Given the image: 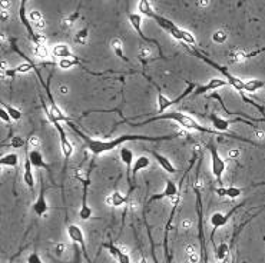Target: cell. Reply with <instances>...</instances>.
I'll use <instances>...</instances> for the list:
<instances>
[{
	"mask_svg": "<svg viewBox=\"0 0 265 263\" xmlns=\"http://www.w3.org/2000/svg\"><path fill=\"white\" fill-rule=\"evenodd\" d=\"M261 53H265V47H260V49L251 50V52H248V53H243V52H240V53H237V57H238L240 60H248V59H252V57H255V56L261 55Z\"/></svg>",
	"mask_w": 265,
	"mask_h": 263,
	"instance_id": "obj_33",
	"label": "cell"
},
{
	"mask_svg": "<svg viewBox=\"0 0 265 263\" xmlns=\"http://www.w3.org/2000/svg\"><path fill=\"white\" fill-rule=\"evenodd\" d=\"M89 40V27H83V29H81L78 33H76V36H75V42L78 44H82V46H85V44L88 43Z\"/></svg>",
	"mask_w": 265,
	"mask_h": 263,
	"instance_id": "obj_32",
	"label": "cell"
},
{
	"mask_svg": "<svg viewBox=\"0 0 265 263\" xmlns=\"http://www.w3.org/2000/svg\"><path fill=\"white\" fill-rule=\"evenodd\" d=\"M109 253H111V256H113L116 261H118V263H132L131 262V256L126 253V252H123L121 247H118L115 243H103L102 244Z\"/></svg>",
	"mask_w": 265,
	"mask_h": 263,
	"instance_id": "obj_17",
	"label": "cell"
},
{
	"mask_svg": "<svg viewBox=\"0 0 265 263\" xmlns=\"http://www.w3.org/2000/svg\"><path fill=\"white\" fill-rule=\"evenodd\" d=\"M67 235H69L70 241L73 242V243H76V244L81 247V250H82V253H83V258H85L89 263H92V259H90L88 249H86L85 235H83L81 226H78V225H69V226H67Z\"/></svg>",
	"mask_w": 265,
	"mask_h": 263,
	"instance_id": "obj_8",
	"label": "cell"
},
{
	"mask_svg": "<svg viewBox=\"0 0 265 263\" xmlns=\"http://www.w3.org/2000/svg\"><path fill=\"white\" fill-rule=\"evenodd\" d=\"M3 105H4L6 110L9 112V114H10V119H12V120L19 122V120L22 119V116H23L22 110L18 109V108H15V106H12V105H6V103H3Z\"/></svg>",
	"mask_w": 265,
	"mask_h": 263,
	"instance_id": "obj_34",
	"label": "cell"
},
{
	"mask_svg": "<svg viewBox=\"0 0 265 263\" xmlns=\"http://www.w3.org/2000/svg\"><path fill=\"white\" fill-rule=\"evenodd\" d=\"M61 92H62L63 94H66V93H67V88H61Z\"/></svg>",
	"mask_w": 265,
	"mask_h": 263,
	"instance_id": "obj_42",
	"label": "cell"
},
{
	"mask_svg": "<svg viewBox=\"0 0 265 263\" xmlns=\"http://www.w3.org/2000/svg\"><path fill=\"white\" fill-rule=\"evenodd\" d=\"M23 145V140L20 137H15V140H13V143H12V146L13 148H20Z\"/></svg>",
	"mask_w": 265,
	"mask_h": 263,
	"instance_id": "obj_41",
	"label": "cell"
},
{
	"mask_svg": "<svg viewBox=\"0 0 265 263\" xmlns=\"http://www.w3.org/2000/svg\"><path fill=\"white\" fill-rule=\"evenodd\" d=\"M109 203H111L112 206H122V205H125L126 203V196H123L121 192H118V190H115L113 193H112L111 196H109Z\"/></svg>",
	"mask_w": 265,
	"mask_h": 263,
	"instance_id": "obj_30",
	"label": "cell"
},
{
	"mask_svg": "<svg viewBox=\"0 0 265 263\" xmlns=\"http://www.w3.org/2000/svg\"><path fill=\"white\" fill-rule=\"evenodd\" d=\"M139 263H148V261H146V259H145V258L142 256V258H141V262H139Z\"/></svg>",
	"mask_w": 265,
	"mask_h": 263,
	"instance_id": "obj_43",
	"label": "cell"
},
{
	"mask_svg": "<svg viewBox=\"0 0 265 263\" xmlns=\"http://www.w3.org/2000/svg\"><path fill=\"white\" fill-rule=\"evenodd\" d=\"M82 258H83L82 250L78 247L76 243H73V258H72V263H82Z\"/></svg>",
	"mask_w": 265,
	"mask_h": 263,
	"instance_id": "obj_35",
	"label": "cell"
},
{
	"mask_svg": "<svg viewBox=\"0 0 265 263\" xmlns=\"http://www.w3.org/2000/svg\"><path fill=\"white\" fill-rule=\"evenodd\" d=\"M156 90H158V96H156V105H158V106H156V112H158V114H163L166 110L174 105V100H171L169 97H166L158 86H156Z\"/></svg>",
	"mask_w": 265,
	"mask_h": 263,
	"instance_id": "obj_23",
	"label": "cell"
},
{
	"mask_svg": "<svg viewBox=\"0 0 265 263\" xmlns=\"http://www.w3.org/2000/svg\"><path fill=\"white\" fill-rule=\"evenodd\" d=\"M245 205V202L243 203H240V205H237L234 209H231L228 213H221V212H215L212 216H211V225H212V233H211V239H214V235H215V230H218L220 227L222 226H225L226 223H228V220L231 219V216H234L235 215V212Z\"/></svg>",
	"mask_w": 265,
	"mask_h": 263,
	"instance_id": "obj_10",
	"label": "cell"
},
{
	"mask_svg": "<svg viewBox=\"0 0 265 263\" xmlns=\"http://www.w3.org/2000/svg\"><path fill=\"white\" fill-rule=\"evenodd\" d=\"M67 126L75 132L86 145L89 152L93 156H101L103 153H108L113 149H116L118 146H121L122 143L126 142H162V140H172L178 136H181V133H174V134H166V136H145V134H122L119 137H115L111 140H99V139H92L88 134H85L81 131L72 120L67 122Z\"/></svg>",
	"mask_w": 265,
	"mask_h": 263,
	"instance_id": "obj_1",
	"label": "cell"
},
{
	"mask_svg": "<svg viewBox=\"0 0 265 263\" xmlns=\"http://www.w3.org/2000/svg\"><path fill=\"white\" fill-rule=\"evenodd\" d=\"M27 263H44V262L38 252H32V253L27 256Z\"/></svg>",
	"mask_w": 265,
	"mask_h": 263,
	"instance_id": "obj_38",
	"label": "cell"
},
{
	"mask_svg": "<svg viewBox=\"0 0 265 263\" xmlns=\"http://www.w3.org/2000/svg\"><path fill=\"white\" fill-rule=\"evenodd\" d=\"M0 119H1V122H4V123H10V122H12L10 114H9V112L6 110L3 103H1V106H0Z\"/></svg>",
	"mask_w": 265,
	"mask_h": 263,
	"instance_id": "obj_37",
	"label": "cell"
},
{
	"mask_svg": "<svg viewBox=\"0 0 265 263\" xmlns=\"http://www.w3.org/2000/svg\"><path fill=\"white\" fill-rule=\"evenodd\" d=\"M240 96H241V99H243V100H244V102H245V103H248V105H252V106H254V108H255V109L260 110V112H261V113H264V106H261V105H258V103H255V102H254V100H251V99H249V97H248V96H246V94H245V93H241V94H240Z\"/></svg>",
	"mask_w": 265,
	"mask_h": 263,
	"instance_id": "obj_36",
	"label": "cell"
},
{
	"mask_svg": "<svg viewBox=\"0 0 265 263\" xmlns=\"http://www.w3.org/2000/svg\"><path fill=\"white\" fill-rule=\"evenodd\" d=\"M208 149H209V154H211V172L214 179L218 182V185H222V176L225 173V169H226V163L225 160L222 159V156L218 152L217 146L214 143H209L208 145Z\"/></svg>",
	"mask_w": 265,
	"mask_h": 263,
	"instance_id": "obj_5",
	"label": "cell"
},
{
	"mask_svg": "<svg viewBox=\"0 0 265 263\" xmlns=\"http://www.w3.org/2000/svg\"><path fill=\"white\" fill-rule=\"evenodd\" d=\"M245 189L243 188H235V186H228V188H224V186H218L215 189V193L221 197H228V199H237L243 195V192Z\"/></svg>",
	"mask_w": 265,
	"mask_h": 263,
	"instance_id": "obj_22",
	"label": "cell"
},
{
	"mask_svg": "<svg viewBox=\"0 0 265 263\" xmlns=\"http://www.w3.org/2000/svg\"><path fill=\"white\" fill-rule=\"evenodd\" d=\"M151 166V159L145 154H141L135 159V163H133L132 168V183H136V176L141 170H145Z\"/></svg>",
	"mask_w": 265,
	"mask_h": 263,
	"instance_id": "obj_21",
	"label": "cell"
},
{
	"mask_svg": "<svg viewBox=\"0 0 265 263\" xmlns=\"http://www.w3.org/2000/svg\"><path fill=\"white\" fill-rule=\"evenodd\" d=\"M111 46H112V49H113V52H115V55H116L121 60H123V62H126V63H131V60L126 57L125 52H123V43H122V40H121V39H113Z\"/></svg>",
	"mask_w": 265,
	"mask_h": 263,
	"instance_id": "obj_25",
	"label": "cell"
},
{
	"mask_svg": "<svg viewBox=\"0 0 265 263\" xmlns=\"http://www.w3.org/2000/svg\"><path fill=\"white\" fill-rule=\"evenodd\" d=\"M50 55H52L53 57H59V60L76 57V55H73V52L70 50V47L65 43L55 44V46L52 47V50H50Z\"/></svg>",
	"mask_w": 265,
	"mask_h": 263,
	"instance_id": "obj_20",
	"label": "cell"
},
{
	"mask_svg": "<svg viewBox=\"0 0 265 263\" xmlns=\"http://www.w3.org/2000/svg\"><path fill=\"white\" fill-rule=\"evenodd\" d=\"M26 154L29 156V159H30V162H32V165H33V168H36V169H44V170L49 173L50 179H52V170H50V166L44 162L43 154L41 153L38 149H30L27 145H26Z\"/></svg>",
	"mask_w": 265,
	"mask_h": 263,
	"instance_id": "obj_14",
	"label": "cell"
},
{
	"mask_svg": "<svg viewBox=\"0 0 265 263\" xmlns=\"http://www.w3.org/2000/svg\"><path fill=\"white\" fill-rule=\"evenodd\" d=\"M228 256H229V244L226 242H222L215 250V258L217 261H224V259H228Z\"/></svg>",
	"mask_w": 265,
	"mask_h": 263,
	"instance_id": "obj_28",
	"label": "cell"
},
{
	"mask_svg": "<svg viewBox=\"0 0 265 263\" xmlns=\"http://www.w3.org/2000/svg\"><path fill=\"white\" fill-rule=\"evenodd\" d=\"M128 19H129V23H131L133 30L139 35V38H141L143 42H146L148 44H154V46H156V47H158V52H159V57H165L163 53H162V47H161L159 42L155 40V39L148 38V36L143 33V30H142V16H141L139 13H129Z\"/></svg>",
	"mask_w": 265,
	"mask_h": 263,
	"instance_id": "obj_7",
	"label": "cell"
},
{
	"mask_svg": "<svg viewBox=\"0 0 265 263\" xmlns=\"http://www.w3.org/2000/svg\"><path fill=\"white\" fill-rule=\"evenodd\" d=\"M78 177V176H76ZM82 185H83V190H82V205H81V209L78 212L79 215V219L81 220H89L92 218V207L88 205V190H89V185H90V173H88V176L85 179H82L81 176L78 177Z\"/></svg>",
	"mask_w": 265,
	"mask_h": 263,
	"instance_id": "obj_9",
	"label": "cell"
},
{
	"mask_svg": "<svg viewBox=\"0 0 265 263\" xmlns=\"http://www.w3.org/2000/svg\"><path fill=\"white\" fill-rule=\"evenodd\" d=\"M58 66H59L61 69H63V70H69V69H72V67H75V66H82V63H81V60H79L78 56H76V57H73V59H62V60H59Z\"/></svg>",
	"mask_w": 265,
	"mask_h": 263,
	"instance_id": "obj_31",
	"label": "cell"
},
{
	"mask_svg": "<svg viewBox=\"0 0 265 263\" xmlns=\"http://www.w3.org/2000/svg\"><path fill=\"white\" fill-rule=\"evenodd\" d=\"M265 86L264 80H257V79H251L245 82V92L246 93H255L257 90L263 89Z\"/></svg>",
	"mask_w": 265,
	"mask_h": 263,
	"instance_id": "obj_27",
	"label": "cell"
},
{
	"mask_svg": "<svg viewBox=\"0 0 265 263\" xmlns=\"http://www.w3.org/2000/svg\"><path fill=\"white\" fill-rule=\"evenodd\" d=\"M178 197H179V195H178V186L172 180H166V182H165V189H163L161 193L149 197V200L146 202V206H151L156 200H162V199H178Z\"/></svg>",
	"mask_w": 265,
	"mask_h": 263,
	"instance_id": "obj_12",
	"label": "cell"
},
{
	"mask_svg": "<svg viewBox=\"0 0 265 263\" xmlns=\"http://www.w3.org/2000/svg\"><path fill=\"white\" fill-rule=\"evenodd\" d=\"M26 6H27V1H26V0L20 1V7H19V18H20V22H22L23 26L26 27V30H27V33H29V38H30L32 43L35 44V46H46V38H44L43 35L36 33L35 29H33V26H32V23L29 20V13L26 12Z\"/></svg>",
	"mask_w": 265,
	"mask_h": 263,
	"instance_id": "obj_6",
	"label": "cell"
},
{
	"mask_svg": "<svg viewBox=\"0 0 265 263\" xmlns=\"http://www.w3.org/2000/svg\"><path fill=\"white\" fill-rule=\"evenodd\" d=\"M228 82L225 79H221V77H214V79H209L205 85H201V86H197L195 92L192 93V97H197L199 94H204L206 92H217L218 89L226 86Z\"/></svg>",
	"mask_w": 265,
	"mask_h": 263,
	"instance_id": "obj_13",
	"label": "cell"
},
{
	"mask_svg": "<svg viewBox=\"0 0 265 263\" xmlns=\"http://www.w3.org/2000/svg\"><path fill=\"white\" fill-rule=\"evenodd\" d=\"M119 156H121L122 163H125V166H126V176H128V182H129V185H131V190H129V193H131L133 189L132 168L133 163H135V160H133V152L129 148H125V146H123L122 149H119Z\"/></svg>",
	"mask_w": 265,
	"mask_h": 263,
	"instance_id": "obj_15",
	"label": "cell"
},
{
	"mask_svg": "<svg viewBox=\"0 0 265 263\" xmlns=\"http://www.w3.org/2000/svg\"><path fill=\"white\" fill-rule=\"evenodd\" d=\"M231 263H235V258H232V261H231Z\"/></svg>",
	"mask_w": 265,
	"mask_h": 263,
	"instance_id": "obj_45",
	"label": "cell"
},
{
	"mask_svg": "<svg viewBox=\"0 0 265 263\" xmlns=\"http://www.w3.org/2000/svg\"><path fill=\"white\" fill-rule=\"evenodd\" d=\"M186 263H191V262H189V261H188V262H186Z\"/></svg>",
	"mask_w": 265,
	"mask_h": 263,
	"instance_id": "obj_46",
	"label": "cell"
},
{
	"mask_svg": "<svg viewBox=\"0 0 265 263\" xmlns=\"http://www.w3.org/2000/svg\"><path fill=\"white\" fill-rule=\"evenodd\" d=\"M32 209L35 212L36 216L39 218H43L44 215L49 212V203H47V199H46V186L42 182V186H41V190H39V195L35 199L33 205H32Z\"/></svg>",
	"mask_w": 265,
	"mask_h": 263,
	"instance_id": "obj_11",
	"label": "cell"
},
{
	"mask_svg": "<svg viewBox=\"0 0 265 263\" xmlns=\"http://www.w3.org/2000/svg\"><path fill=\"white\" fill-rule=\"evenodd\" d=\"M185 47L189 50V53H191L192 56L198 57L199 60H202L204 63H206V65H209L211 67L217 69V70L221 73L222 76L225 77V80L228 82V85H231L232 88L235 89V90L240 93V94H241V93H245V82H244L243 79H240V77L234 76L232 73H229V72H228V69H226V67L218 65L217 62H214V60H211L209 57H206L205 55H202L197 47H194V46H188V44H185Z\"/></svg>",
	"mask_w": 265,
	"mask_h": 263,
	"instance_id": "obj_3",
	"label": "cell"
},
{
	"mask_svg": "<svg viewBox=\"0 0 265 263\" xmlns=\"http://www.w3.org/2000/svg\"><path fill=\"white\" fill-rule=\"evenodd\" d=\"M19 163V156L16 153H7L3 154L0 157V165L1 166H7V168H16Z\"/></svg>",
	"mask_w": 265,
	"mask_h": 263,
	"instance_id": "obj_26",
	"label": "cell"
},
{
	"mask_svg": "<svg viewBox=\"0 0 265 263\" xmlns=\"http://www.w3.org/2000/svg\"><path fill=\"white\" fill-rule=\"evenodd\" d=\"M212 40L217 42V43H224L226 40V35L224 32H221V30H218V32H215L212 35Z\"/></svg>",
	"mask_w": 265,
	"mask_h": 263,
	"instance_id": "obj_39",
	"label": "cell"
},
{
	"mask_svg": "<svg viewBox=\"0 0 265 263\" xmlns=\"http://www.w3.org/2000/svg\"><path fill=\"white\" fill-rule=\"evenodd\" d=\"M209 119H211V122H212L214 131H217L220 134H221V133H228V128H229V125H231L229 120L222 119V117L217 116V114H211Z\"/></svg>",
	"mask_w": 265,
	"mask_h": 263,
	"instance_id": "obj_24",
	"label": "cell"
},
{
	"mask_svg": "<svg viewBox=\"0 0 265 263\" xmlns=\"http://www.w3.org/2000/svg\"><path fill=\"white\" fill-rule=\"evenodd\" d=\"M29 20H30V23H33V26H36V27H44L43 16L38 10L29 12Z\"/></svg>",
	"mask_w": 265,
	"mask_h": 263,
	"instance_id": "obj_29",
	"label": "cell"
},
{
	"mask_svg": "<svg viewBox=\"0 0 265 263\" xmlns=\"http://www.w3.org/2000/svg\"><path fill=\"white\" fill-rule=\"evenodd\" d=\"M41 100H42V108H43L44 113H46V117L49 119V122L55 126V129L58 131V134H59V140H61V149H62V154H63V157H65V160H67L73 156V152H75V149H73V145H72V142L67 139V134L66 131H65V128L62 126V123L58 120V119H55L53 116H52V113H50V109H49V106L46 105V102H44L43 97H41Z\"/></svg>",
	"mask_w": 265,
	"mask_h": 263,
	"instance_id": "obj_4",
	"label": "cell"
},
{
	"mask_svg": "<svg viewBox=\"0 0 265 263\" xmlns=\"http://www.w3.org/2000/svg\"><path fill=\"white\" fill-rule=\"evenodd\" d=\"M146 229H148V236H149V242H151V253H152V259H154L155 263H159L158 262V259H156V255H155V243L154 239H152V233H151V229H149L148 223H146Z\"/></svg>",
	"mask_w": 265,
	"mask_h": 263,
	"instance_id": "obj_40",
	"label": "cell"
},
{
	"mask_svg": "<svg viewBox=\"0 0 265 263\" xmlns=\"http://www.w3.org/2000/svg\"><path fill=\"white\" fill-rule=\"evenodd\" d=\"M226 262H228V259H224V261H218L217 263H226Z\"/></svg>",
	"mask_w": 265,
	"mask_h": 263,
	"instance_id": "obj_44",
	"label": "cell"
},
{
	"mask_svg": "<svg viewBox=\"0 0 265 263\" xmlns=\"http://www.w3.org/2000/svg\"><path fill=\"white\" fill-rule=\"evenodd\" d=\"M23 182L26 183V186H27L30 190L35 189L36 182H35L33 165H32V162H30V159H29L27 154H26V157H24V166H23Z\"/></svg>",
	"mask_w": 265,
	"mask_h": 263,
	"instance_id": "obj_18",
	"label": "cell"
},
{
	"mask_svg": "<svg viewBox=\"0 0 265 263\" xmlns=\"http://www.w3.org/2000/svg\"><path fill=\"white\" fill-rule=\"evenodd\" d=\"M35 67H36V65L29 59V60H26L24 63L16 66V67H13V69H3V72H4V75H6L9 79H13V77H16L18 75H26V73L35 70Z\"/></svg>",
	"mask_w": 265,
	"mask_h": 263,
	"instance_id": "obj_16",
	"label": "cell"
},
{
	"mask_svg": "<svg viewBox=\"0 0 265 263\" xmlns=\"http://www.w3.org/2000/svg\"><path fill=\"white\" fill-rule=\"evenodd\" d=\"M138 12H141V13L145 15L146 18L154 19L155 22L158 23V26L162 27L163 30H166L174 39H177L179 42H182L183 44L197 47V39H195V36H194L191 32L185 30V29H181L179 26H177L172 20H169L168 18H163V16L158 15V13L154 10L151 1H146V0L139 1V3H138Z\"/></svg>",
	"mask_w": 265,
	"mask_h": 263,
	"instance_id": "obj_2",
	"label": "cell"
},
{
	"mask_svg": "<svg viewBox=\"0 0 265 263\" xmlns=\"http://www.w3.org/2000/svg\"><path fill=\"white\" fill-rule=\"evenodd\" d=\"M148 153L152 154L154 156V159L156 160V163L166 172V173H169V175H174V173H177V169H175V166H174V163L168 159V157H165V156H162L161 153H158L156 150H152V149H148Z\"/></svg>",
	"mask_w": 265,
	"mask_h": 263,
	"instance_id": "obj_19",
	"label": "cell"
}]
</instances>
